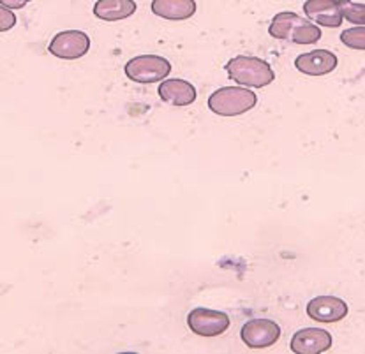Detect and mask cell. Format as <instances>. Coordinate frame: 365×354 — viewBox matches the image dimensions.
<instances>
[{"label": "cell", "instance_id": "9", "mask_svg": "<svg viewBox=\"0 0 365 354\" xmlns=\"http://www.w3.org/2000/svg\"><path fill=\"white\" fill-rule=\"evenodd\" d=\"M292 351L297 354H319L332 348V335L323 328H305L292 338Z\"/></svg>", "mask_w": 365, "mask_h": 354}, {"label": "cell", "instance_id": "10", "mask_svg": "<svg viewBox=\"0 0 365 354\" xmlns=\"http://www.w3.org/2000/svg\"><path fill=\"white\" fill-rule=\"evenodd\" d=\"M337 55L329 50H312L295 58V67L305 76H325L337 69Z\"/></svg>", "mask_w": 365, "mask_h": 354}, {"label": "cell", "instance_id": "18", "mask_svg": "<svg viewBox=\"0 0 365 354\" xmlns=\"http://www.w3.org/2000/svg\"><path fill=\"white\" fill-rule=\"evenodd\" d=\"M29 2H32V0H0V6H6L14 11V9H24Z\"/></svg>", "mask_w": 365, "mask_h": 354}, {"label": "cell", "instance_id": "14", "mask_svg": "<svg viewBox=\"0 0 365 354\" xmlns=\"http://www.w3.org/2000/svg\"><path fill=\"white\" fill-rule=\"evenodd\" d=\"M136 13L134 0H98L94 6V16L103 21H120Z\"/></svg>", "mask_w": 365, "mask_h": 354}, {"label": "cell", "instance_id": "15", "mask_svg": "<svg viewBox=\"0 0 365 354\" xmlns=\"http://www.w3.org/2000/svg\"><path fill=\"white\" fill-rule=\"evenodd\" d=\"M341 11L342 16L349 21L364 27L365 25V4L349 2V0H341Z\"/></svg>", "mask_w": 365, "mask_h": 354}, {"label": "cell", "instance_id": "11", "mask_svg": "<svg viewBox=\"0 0 365 354\" xmlns=\"http://www.w3.org/2000/svg\"><path fill=\"white\" fill-rule=\"evenodd\" d=\"M304 13L309 20L329 28L341 27L344 20L341 2L337 0H307L304 4Z\"/></svg>", "mask_w": 365, "mask_h": 354}, {"label": "cell", "instance_id": "17", "mask_svg": "<svg viewBox=\"0 0 365 354\" xmlns=\"http://www.w3.org/2000/svg\"><path fill=\"white\" fill-rule=\"evenodd\" d=\"M16 25V16H14L13 9L6 6H0V31L7 32Z\"/></svg>", "mask_w": 365, "mask_h": 354}, {"label": "cell", "instance_id": "13", "mask_svg": "<svg viewBox=\"0 0 365 354\" xmlns=\"http://www.w3.org/2000/svg\"><path fill=\"white\" fill-rule=\"evenodd\" d=\"M195 0H152V13L170 21L189 20L196 14Z\"/></svg>", "mask_w": 365, "mask_h": 354}, {"label": "cell", "instance_id": "6", "mask_svg": "<svg viewBox=\"0 0 365 354\" xmlns=\"http://www.w3.org/2000/svg\"><path fill=\"white\" fill-rule=\"evenodd\" d=\"M48 50L62 61H76L88 53L91 37L81 31H62L51 39Z\"/></svg>", "mask_w": 365, "mask_h": 354}, {"label": "cell", "instance_id": "16", "mask_svg": "<svg viewBox=\"0 0 365 354\" xmlns=\"http://www.w3.org/2000/svg\"><path fill=\"white\" fill-rule=\"evenodd\" d=\"M342 44H346L351 50L365 51V25L364 27H353L341 33Z\"/></svg>", "mask_w": 365, "mask_h": 354}, {"label": "cell", "instance_id": "3", "mask_svg": "<svg viewBox=\"0 0 365 354\" xmlns=\"http://www.w3.org/2000/svg\"><path fill=\"white\" fill-rule=\"evenodd\" d=\"M258 104V97L251 88L222 87L208 97V108L219 117H238Z\"/></svg>", "mask_w": 365, "mask_h": 354}, {"label": "cell", "instance_id": "7", "mask_svg": "<svg viewBox=\"0 0 365 354\" xmlns=\"http://www.w3.org/2000/svg\"><path fill=\"white\" fill-rule=\"evenodd\" d=\"M240 338L251 349H267L281 338V326L270 319H251L242 326Z\"/></svg>", "mask_w": 365, "mask_h": 354}, {"label": "cell", "instance_id": "1", "mask_svg": "<svg viewBox=\"0 0 365 354\" xmlns=\"http://www.w3.org/2000/svg\"><path fill=\"white\" fill-rule=\"evenodd\" d=\"M268 33L274 39L292 44H316L322 39V31L312 25L309 18L299 16L293 11H282L275 14L268 27Z\"/></svg>", "mask_w": 365, "mask_h": 354}, {"label": "cell", "instance_id": "4", "mask_svg": "<svg viewBox=\"0 0 365 354\" xmlns=\"http://www.w3.org/2000/svg\"><path fill=\"white\" fill-rule=\"evenodd\" d=\"M125 76L136 83H158L165 81L168 74L171 73L170 61L159 55H140L134 57L124 67Z\"/></svg>", "mask_w": 365, "mask_h": 354}, {"label": "cell", "instance_id": "8", "mask_svg": "<svg viewBox=\"0 0 365 354\" xmlns=\"http://www.w3.org/2000/svg\"><path fill=\"white\" fill-rule=\"evenodd\" d=\"M348 312V303L337 296H316L307 303V316L316 323L342 321Z\"/></svg>", "mask_w": 365, "mask_h": 354}, {"label": "cell", "instance_id": "12", "mask_svg": "<svg viewBox=\"0 0 365 354\" xmlns=\"http://www.w3.org/2000/svg\"><path fill=\"white\" fill-rule=\"evenodd\" d=\"M159 97L170 106H191L196 100V87H192L189 81L180 80V78H170L165 80L158 88Z\"/></svg>", "mask_w": 365, "mask_h": 354}, {"label": "cell", "instance_id": "2", "mask_svg": "<svg viewBox=\"0 0 365 354\" xmlns=\"http://www.w3.org/2000/svg\"><path fill=\"white\" fill-rule=\"evenodd\" d=\"M230 80L238 83L240 87L263 88L275 80L274 69L263 58L238 55L225 66Z\"/></svg>", "mask_w": 365, "mask_h": 354}, {"label": "cell", "instance_id": "5", "mask_svg": "<svg viewBox=\"0 0 365 354\" xmlns=\"http://www.w3.org/2000/svg\"><path fill=\"white\" fill-rule=\"evenodd\" d=\"M230 316L225 312L210 311V308L198 307L195 311L189 312L187 316V326L198 337L212 338L219 337V335L226 333L230 328Z\"/></svg>", "mask_w": 365, "mask_h": 354}]
</instances>
